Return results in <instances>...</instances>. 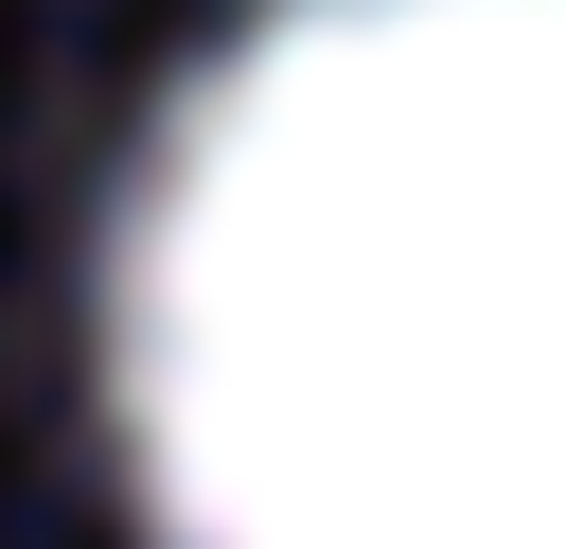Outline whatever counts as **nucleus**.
I'll return each instance as SVG.
<instances>
[{
	"label": "nucleus",
	"instance_id": "1",
	"mask_svg": "<svg viewBox=\"0 0 566 549\" xmlns=\"http://www.w3.org/2000/svg\"><path fill=\"white\" fill-rule=\"evenodd\" d=\"M142 549H566V0H248L88 266Z\"/></svg>",
	"mask_w": 566,
	"mask_h": 549
}]
</instances>
